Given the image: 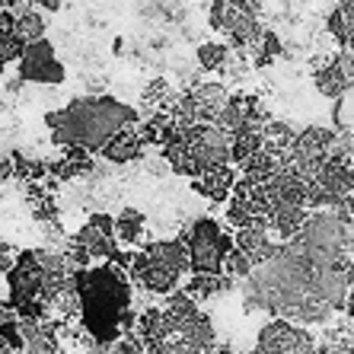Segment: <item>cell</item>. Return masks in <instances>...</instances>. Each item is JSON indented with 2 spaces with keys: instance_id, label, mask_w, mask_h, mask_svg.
I'll return each instance as SVG.
<instances>
[{
  "instance_id": "6da1fadb",
  "label": "cell",
  "mask_w": 354,
  "mask_h": 354,
  "mask_svg": "<svg viewBox=\"0 0 354 354\" xmlns=\"http://www.w3.org/2000/svg\"><path fill=\"white\" fill-rule=\"evenodd\" d=\"M74 290L80 300V326L96 345H112L122 338V313L131 306V278L115 262L99 268H80L74 272Z\"/></svg>"
},
{
  "instance_id": "7a4b0ae2",
  "label": "cell",
  "mask_w": 354,
  "mask_h": 354,
  "mask_svg": "<svg viewBox=\"0 0 354 354\" xmlns=\"http://www.w3.org/2000/svg\"><path fill=\"white\" fill-rule=\"evenodd\" d=\"M134 122H140L138 109L124 106V102H118L112 96H102V93L99 96L71 99L64 109L45 115V124H48L55 144H61V147H83L90 153H96L118 128Z\"/></svg>"
},
{
  "instance_id": "3957f363",
  "label": "cell",
  "mask_w": 354,
  "mask_h": 354,
  "mask_svg": "<svg viewBox=\"0 0 354 354\" xmlns=\"http://www.w3.org/2000/svg\"><path fill=\"white\" fill-rule=\"evenodd\" d=\"M189 252V268L195 274H221L223 272V256L230 252L233 236L221 230V223L211 217H198L185 233H179Z\"/></svg>"
},
{
  "instance_id": "277c9868",
  "label": "cell",
  "mask_w": 354,
  "mask_h": 354,
  "mask_svg": "<svg viewBox=\"0 0 354 354\" xmlns=\"http://www.w3.org/2000/svg\"><path fill=\"white\" fill-rule=\"evenodd\" d=\"M19 67V80L23 83H45V86H61L67 80V71L64 64L58 61L55 48H51V41L41 35L35 41H26L23 55L17 61Z\"/></svg>"
},
{
  "instance_id": "5b68a950",
  "label": "cell",
  "mask_w": 354,
  "mask_h": 354,
  "mask_svg": "<svg viewBox=\"0 0 354 354\" xmlns=\"http://www.w3.org/2000/svg\"><path fill=\"white\" fill-rule=\"evenodd\" d=\"M182 140H185L192 160L201 166V173H205L207 166L230 163V134H223L217 124H211V122L189 124V128H182Z\"/></svg>"
},
{
  "instance_id": "8992f818",
  "label": "cell",
  "mask_w": 354,
  "mask_h": 354,
  "mask_svg": "<svg viewBox=\"0 0 354 354\" xmlns=\"http://www.w3.org/2000/svg\"><path fill=\"white\" fill-rule=\"evenodd\" d=\"M74 243H80L90 252V259H112L118 252V239L112 233V217L99 214V211L90 214V221L74 233Z\"/></svg>"
},
{
  "instance_id": "52a82bcc",
  "label": "cell",
  "mask_w": 354,
  "mask_h": 354,
  "mask_svg": "<svg viewBox=\"0 0 354 354\" xmlns=\"http://www.w3.org/2000/svg\"><path fill=\"white\" fill-rule=\"evenodd\" d=\"M134 124H138V122H134ZM134 124H124V128H118V131L96 150V153L106 160V163L122 166V163L144 160V150H147V147H144V140H140V134H138V128H134Z\"/></svg>"
},
{
  "instance_id": "ba28073f",
  "label": "cell",
  "mask_w": 354,
  "mask_h": 354,
  "mask_svg": "<svg viewBox=\"0 0 354 354\" xmlns=\"http://www.w3.org/2000/svg\"><path fill=\"white\" fill-rule=\"evenodd\" d=\"M233 182H236V169H233V163H217V166H207L201 176H195L192 189H195L198 195L211 198V201H227Z\"/></svg>"
},
{
  "instance_id": "9c48e42d",
  "label": "cell",
  "mask_w": 354,
  "mask_h": 354,
  "mask_svg": "<svg viewBox=\"0 0 354 354\" xmlns=\"http://www.w3.org/2000/svg\"><path fill=\"white\" fill-rule=\"evenodd\" d=\"M144 256L147 262L160 265V268H169L176 274L189 272V252H185V243L182 239H157V243H147L144 246Z\"/></svg>"
},
{
  "instance_id": "30bf717a",
  "label": "cell",
  "mask_w": 354,
  "mask_h": 354,
  "mask_svg": "<svg viewBox=\"0 0 354 354\" xmlns=\"http://www.w3.org/2000/svg\"><path fill=\"white\" fill-rule=\"evenodd\" d=\"M192 99H195V109H198V122H214V115L227 106V86L217 80H205V83H192Z\"/></svg>"
},
{
  "instance_id": "8fae6325",
  "label": "cell",
  "mask_w": 354,
  "mask_h": 354,
  "mask_svg": "<svg viewBox=\"0 0 354 354\" xmlns=\"http://www.w3.org/2000/svg\"><path fill=\"white\" fill-rule=\"evenodd\" d=\"M233 246L246 252L249 262H252V268H256V265H265L274 256V249H278L272 243V236H268V230H262V227H243V230H236Z\"/></svg>"
},
{
  "instance_id": "7c38bea8",
  "label": "cell",
  "mask_w": 354,
  "mask_h": 354,
  "mask_svg": "<svg viewBox=\"0 0 354 354\" xmlns=\"http://www.w3.org/2000/svg\"><path fill=\"white\" fill-rule=\"evenodd\" d=\"M313 86H316V93H319V96L338 99V96H345V93L351 90L354 80L338 64H332V58H329V64H322L319 71L313 74Z\"/></svg>"
},
{
  "instance_id": "4fadbf2b",
  "label": "cell",
  "mask_w": 354,
  "mask_h": 354,
  "mask_svg": "<svg viewBox=\"0 0 354 354\" xmlns=\"http://www.w3.org/2000/svg\"><path fill=\"white\" fill-rule=\"evenodd\" d=\"M233 288V278L230 274H195V278L185 284V294L195 300V304H201V300H214V297L227 294V290Z\"/></svg>"
},
{
  "instance_id": "5bb4252c",
  "label": "cell",
  "mask_w": 354,
  "mask_h": 354,
  "mask_svg": "<svg viewBox=\"0 0 354 354\" xmlns=\"http://www.w3.org/2000/svg\"><path fill=\"white\" fill-rule=\"evenodd\" d=\"M112 233H115V239L122 246H138L144 239V214L138 207H124L122 214L112 221Z\"/></svg>"
},
{
  "instance_id": "9a60e30c",
  "label": "cell",
  "mask_w": 354,
  "mask_h": 354,
  "mask_svg": "<svg viewBox=\"0 0 354 354\" xmlns=\"http://www.w3.org/2000/svg\"><path fill=\"white\" fill-rule=\"evenodd\" d=\"M176 93L169 90V83L166 80H150L147 90H144V96H140V109L138 115H150V112H160V109H166L169 102H173Z\"/></svg>"
},
{
  "instance_id": "2e32d148",
  "label": "cell",
  "mask_w": 354,
  "mask_h": 354,
  "mask_svg": "<svg viewBox=\"0 0 354 354\" xmlns=\"http://www.w3.org/2000/svg\"><path fill=\"white\" fill-rule=\"evenodd\" d=\"M227 55H230V48H227V45H221V41H205V45L198 48V64H201V71L221 74V67H223V61H227Z\"/></svg>"
},
{
  "instance_id": "e0dca14e",
  "label": "cell",
  "mask_w": 354,
  "mask_h": 354,
  "mask_svg": "<svg viewBox=\"0 0 354 354\" xmlns=\"http://www.w3.org/2000/svg\"><path fill=\"white\" fill-rule=\"evenodd\" d=\"M23 48H26V41L19 39L17 32L0 35V74H3L10 64H17L19 55H23Z\"/></svg>"
},
{
  "instance_id": "ac0fdd59",
  "label": "cell",
  "mask_w": 354,
  "mask_h": 354,
  "mask_svg": "<svg viewBox=\"0 0 354 354\" xmlns=\"http://www.w3.org/2000/svg\"><path fill=\"white\" fill-rule=\"evenodd\" d=\"M223 272L230 274V278H249L252 274V262H249V256L243 249L230 246V252L223 256Z\"/></svg>"
},
{
  "instance_id": "d6986e66",
  "label": "cell",
  "mask_w": 354,
  "mask_h": 354,
  "mask_svg": "<svg viewBox=\"0 0 354 354\" xmlns=\"http://www.w3.org/2000/svg\"><path fill=\"white\" fill-rule=\"evenodd\" d=\"M227 221H230L236 230H243V227H256V221H252V214L246 211V205L236 201V198H230V205H227Z\"/></svg>"
},
{
  "instance_id": "ffe728a7",
  "label": "cell",
  "mask_w": 354,
  "mask_h": 354,
  "mask_svg": "<svg viewBox=\"0 0 354 354\" xmlns=\"http://www.w3.org/2000/svg\"><path fill=\"white\" fill-rule=\"evenodd\" d=\"M17 246H10V243H0V272L7 274L10 268H13V262H17Z\"/></svg>"
},
{
  "instance_id": "44dd1931",
  "label": "cell",
  "mask_w": 354,
  "mask_h": 354,
  "mask_svg": "<svg viewBox=\"0 0 354 354\" xmlns=\"http://www.w3.org/2000/svg\"><path fill=\"white\" fill-rule=\"evenodd\" d=\"M26 3L35 10H48V13H58V7H61V0H26Z\"/></svg>"
},
{
  "instance_id": "7402d4cb",
  "label": "cell",
  "mask_w": 354,
  "mask_h": 354,
  "mask_svg": "<svg viewBox=\"0 0 354 354\" xmlns=\"http://www.w3.org/2000/svg\"><path fill=\"white\" fill-rule=\"evenodd\" d=\"M342 306H345V310H348V316H351V319H354V284H351V288H348V294H345V300H342Z\"/></svg>"
},
{
  "instance_id": "603a6c76",
  "label": "cell",
  "mask_w": 354,
  "mask_h": 354,
  "mask_svg": "<svg viewBox=\"0 0 354 354\" xmlns=\"http://www.w3.org/2000/svg\"><path fill=\"white\" fill-rule=\"evenodd\" d=\"M7 3H10V0H0V7H7Z\"/></svg>"
}]
</instances>
